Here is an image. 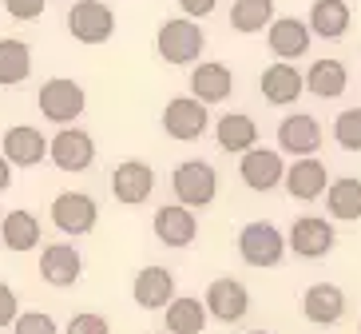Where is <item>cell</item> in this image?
<instances>
[{
	"label": "cell",
	"instance_id": "5bb4252c",
	"mask_svg": "<svg viewBox=\"0 0 361 334\" xmlns=\"http://www.w3.org/2000/svg\"><path fill=\"white\" fill-rule=\"evenodd\" d=\"M151 227H155V239L163 247H191L195 235H199V219L183 203H163L151 219Z\"/></svg>",
	"mask_w": 361,
	"mask_h": 334
},
{
	"label": "cell",
	"instance_id": "2e32d148",
	"mask_svg": "<svg viewBox=\"0 0 361 334\" xmlns=\"http://www.w3.org/2000/svg\"><path fill=\"white\" fill-rule=\"evenodd\" d=\"M310 28L306 20H298V16H274V20L266 24V44H270V52L278 60H298V56L310 52Z\"/></svg>",
	"mask_w": 361,
	"mask_h": 334
},
{
	"label": "cell",
	"instance_id": "ba28073f",
	"mask_svg": "<svg viewBox=\"0 0 361 334\" xmlns=\"http://www.w3.org/2000/svg\"><path fill=\"white\" fill-rule=\"evenodd\" d=\"M99 219V207L87 191H60L52 199V223L64 231V235H87Z\"/></svg>",
	"mask_w": 361,
	"mask_h": 334
},
{
	"label": "cell",
	"instance_id": "7c38bea8",
	"mask_svg": "<svg viewBox=\"0 0 361 334\" xmlns=\"http://www.w3.org/2000/svg\"><path fill=\"white\" fill-rule=\"evenodd\" d=\"M202 306H207V314L211 318H219V323H243L246 311H250V294H246V287L238 279H214L211 287H207V299H202Z\"/></svg>",
	"mask_w": 361,
	"mask_h": 334
},
{
	"label": "cell",
	"instance_id": "603a6c76",
	"mask_svg": "<svg viewBox=\"0 0 361 334\" xmlns=\"http://www.w3.org/2000/svg\"><path fill=\"white\" fill-rule=\"evenodd\" d=\"M302 84H306V92H314L318 100H338L341 92L350 88V72H345L341 60L326 56V60H314V64H310V72L302 76Z\"/></svg>",
	"mask_w": 361,
	"mask_h": 334
},
{
	"label": "cell",
	"instance_id": "e0dca14e",
	"mask_svg": "<svg viewBox=\"0 0 361 334\" xmlns=\"http://www.w3.org/2000/svg\"><path fill=\"white\" fill-rule=\"evenodd\" d=\"M278 148L290 155H314L322 148V124L306 112H294L278 124Z\"/></svg>",
	"mask_w": 361,
	"mask_h": 334
},
{
	"label": "cell",
	"instance_id": "4fadbf2b",
	"mask_svg": "<svg viewBox=\"0 0 361 334\" xmlns=\"http://www.w3.org/2000/svg\"><path fill=\"white\" fill-rule=\"evenodd\" d=\"M326 184H329V175L318 155H298L294 167H286V175H282V187L298 203H314L318 195H326Z\"/></svg>",
	"mask_w": 361,
	"mask_h": 334
},
{
	"label": "cell",
	"instance_id": "5b68a950",
	"mask_svg": "<svg viewBox=\"0 0 361 334\" xmlns=\"http://www.w3.org/2000/svg\"><path fill=\"white\" fill-rule=\"evenodd\" d=\"M84 108H87V96L75 80L56 76V80H48V84L40 88V116L60 124V128H68L75 116H84Z\"/></svg>",
	"mask_w": 361,
	"mask_h": 334
},
{
	"label": "cell",
	"instance_id": "ffe728a7",
	"mask_svg": "<svg viewBox=\"0 0 361 334\" xmlns=\"http://www.w3.org/2000/svg\"><path fill=\"white\" fill-rule=\"evenodd\" d=\"M262 100L266 104H274V108H286V104H294L302 92H306V84H302V72H298L290 60H278V64H270L262 72Z\"/></svg>",
	"mask_w": 361,
	"mask_h": 334
},
{
	"label": "cell",
	"instance_id": "d6a6232c",
	"mask_svg": "<svg viewBox=\"0 0 361 334\" xmlns=\"http://www.w3.org/2000/svg\"><path fill=\"white\" fill-rule=\"evenodd\" d=\"M68 334H111V326H107L104 314L84 311V314H75L72 323H68Z\"/></svg>",
	"mask_w": 361,
	"mask_h": 334
},
{
	"label": "cell",
	"instance_id": "f1b7e54d",
	"mask_svg": "<svg viewBox=\"0 0 361 334\" xmlns=\"http://www.w3.org/2000/svg\"><path fill=\"white\" fill-rule=\"evenodd\" d=\"M163 323H167L171 334H202V326H207V306H202L199 299H191V294L171 299Z\"/></svg>",
	"mask_w": 361,
	"mask_h": 334
},
{
	"label": "cell",
	"instance_id": "9a60e30c",
	"mask_svg": "<svg viewBox=\"0 0 361 334\" xmlns=\"http://www.w3.org/2000/svg\"><path fill=\"white\" fill-rule=\"evenodd\" d=\"M0 155L12 163V167H36V163L48 160V140L40 136V128L32 124H16L0 136Z\"/></svg>",
	"mask_w": 361,
	"mask_h": 334
},
{
	"label": "cell",
	"instance_id": "836d02e7",
	"mask_svg": "<svg viewBox=\"0 0 361 334\" xmlns=\"http://www.w3.org/2000/svg\"><path fill=\"white\" fill-rule=\"evenodd\" d=\"M12 20H40V12L48 8V0H4Z\"/></svg>",
	"mask_w": 361,
	"mask_h": 334
},
{
	"label": "cell",
	"instance_id": "74e56055",
	"mask_svg": "<svg viewBox=\"0 0 361 334\" xmlns=\"http://www.w3.org/2000/svg\"><path fill=\"white\" fill-rule=\"evenodd\" d=\"M250 334H270V330H250Z\"/></svg>",
	"mask_w": 361,
	"mask_h": 334
},
{
	"label": "cell",
	"instance_id": "6da1fadb",
	"mask_svg": "<svg viewBox=\"0 0 361 334\" xmlns=\"http://www.w3.org/2000/svg\"><path fill=\"white\" fill-rule=\"evenodd\" d=\"M207 48V36L195 20H163L159 32H155V52L167 60V64H195Z\"/></svg>",
	"mask_w": 361,
	"mask_h": 334
},
{
	"label": "cell",
	"instance_id": "8d00e7d4",
	"mask_svg": "<svg viewBox=\"0 0 361 334\" xmlns=\"http://www.w3.org/2000/svg\"><path fill=\"white\" fill-rule=\"evenodd\" d=\"M8 184H12V163L0 155V191H8Z\"/></svg>",
	"mask_w": 361,
	"mask_h": 334
},
{
	"label": "cell",
	"instance_id": "9c48e42d",
	"mask_svg": "<svg viewBox=\"0 0 361 334\" xmlns=\"http://www.w3.org/2000/svg\"><path fill=\"white\" fill-rule=\"evenodd\" d=\"M334 243H338L334 227H329L326 219H318V215L294 219V227H290V235H286V251H294V255H302V259H322V255L334 251Z\"/></svg>",
	"mask_w": 361,
	"mask_h": 334
},
{
	"label": "cell",
	"instance_id": "44dd1931",
	"mask_svg": "<svg viewBox=\"0 0 361 334\" xmlns=\"http://www.w3.org/2000/svg\"><path fill=\"white\" fill-rule=\"evenodd\" d=\"M80 270H84V259H80V251L72 243H48L40 255V275L44 282H52V287H72L80 282Z\"/></svg>",
	"mask_w": 361,
	"mask_h": 334
},
{
	"label": "cell",
	"instance_id": "8992f818",
	"mask_svg": "<svg viewBox=\"0 0 361 334\" xmlns=\"http://www.w3.org/2000/svg\"><path fill=\"white\" fill-rule=\"evenodd\" d=\"M211 128V116H207V104H199L195 96H175L167 100L163 108V131L171 140L179 143H191V140H202Z\"/></svg>",
	"mask_w": 361,
	"mask_h": 334
},
{
	"label": "cell",
	"instance_id": "484cf974",
	"mask_svg": "<svg viewBox=\"0 0 361 334\" xmlns=\"http://www.w3.org/2000/svg\"><path fill=\"white\" fill-rule=\"evenodd\" d=\"M32 76V48L16 36H4L0 40V84L16 88Z\"/></svg>",
	"mask_w": 361,
	"mask_h": 334
},
{
	"label": "cell",
	"instance_id": "83f0119b",
	"mask_svg": "<svg viewBox=\"0 0 361 334\" xmlns=\"http://www.w3.org/2000/svg\"><path fill=\"white\" fill-rule=\"evenodd\" d=\"M0 239L8 251H32L40 247V219L32 211H8V219L0 223Z\"/></svg>",
	"mask_w": 361,
	"mask_h": 334
},
{
	"label": "cell",
	"instance_id": "277c9868",
	"mask_svg": "<svg viewBox=\"0 0 361 334\" xmlns=\"http://www.w3.org/2000/svg\"><path fill=\"white\" fill-rule=\"evenodd\" d=\"M64 20L72 40L80 44H107L111 32H116V12L107 8L104 0H75Z\"/></svg>",
	"mask_w": 361,
	"mask_h": 334
},
{
	"label": "cell",
	"instance_id": "cb8c5ba5",
	"mask_svg": "<svg viewBox=\"0 0 361 334\" xmlns=\"http://www.w3.org/2000/svg\"><path fill=\"white\" fill-rule=\"evenodd\" d=\"M139 306H147V311H159L175 299V275L167 267H143L135 275V287H131Z\"/></svg>",
	"mask_w": 361,
	"mask_h": 334
},
{
	"label": "cell",
	"instance_id": "30bf717a",
	"mask_svg": "<svg viewBox=\"0 0 361 334\" xmlns=\"http://www.w3.org/2000/svg\"><path fill=\"white\" fill-rule=\"evenodd\" d=\"M151 191H155V172H151V163H143V160H123L116 172H111V195H116L123 207L147 203Z\"/></svg>",
	"mask_w": 361,
	"mask_h": 334
},
{
	"label": "cell",
	"instance_id": "d6986e66",
	"mask_svg": "<svg viewBox=\"0 0 361 334\" xmlns=\"http://www.w3.org/2000/svg\"><path fill=\"white\" fill-rule=\"evenodd\" d=\"M231 92H234V72L226 64H219V60H202V64H195L191 96L199 100V104H223Z\"/></svg>",
	"mask_w": 361,
	"mask_h": 334
},
{
	"label": "cell",
	"instance_id": "f546056e",
	"mask_svg": "<svg viewBox=\"0 0 361 334\" xmlns=\"http://www.w3.org/2000/svg\"><path fill=\"white\" fill-rule=\"evenodd\" d=\"M274 20V0H234L231 4V28L234 32H262Z\"/></svg>",
	"mask_w": 361,
	"mask_h": 334
},
{
	"label": "cell",
	"instance_id": "e575fe53",
	"mask_svg": "<svg viewBox=\"0 0 361 334\" xmlns=\"http://www.w3.org/2000/svg\"><path fill=\"white\" fill-rule=\"evenodd\" d=\"M20 314V302H16V291L8 282H0V326H8L12 318Z\"/></svg>",
	"mask_w": 361,
	"mask_h": 334
},
{
	"label": "cell",
	"instance_id": "4dcf8cb0",
	"mask_svg": "<svg viewBox=\"0 0 361 334\" xmlns=\"http://www.w3.org/2000/svg\"><path fill=\"white\" fill-rule=\"evenodd\" d=\"M334 140L345 151H361V108H345L334 119Z\"/></svg>",
	"mask_w": 361,
	"mask_h": 334
},
{
	"label": "cell",
	"instance_id": "7402d4cb",
	"mask_svg": "<svg viewBox=\"0 0 361 334\" xmlns=\"http://www.w3.org/2000/svg\"><path fill=\"white\" fill-rule=\"evenodd\" d=\"M350 20H353V12L345 0H314L306 28H310V36H322V40H341L350 32Z\"/></svg>",
	"mask_w": 361,
	"mask_h": 334
},
{
	"label": "cell",
	"instance_id": "d590c367",
	"mask_svg": "<svg viewBox=\"0 0 361 334\" xmlns=\"http://www.w3.org/2000/svg\"><path fill=\"white\" fill-rule=\"evenodd\" d=\"M179 8L191 16V20H202V16H211L219 8V0H179Z\"/></svg>",
	"mask_w": 361,
	"mask_h": 334
},
{
	"label": "cell",
	"instance_id": "8fae6325",
	"mask_svg": "<svg viewBox=\"0 0 361 334\" xmlns=\"http://www.w3.org/2000/svg\"><path fill=\"white\" fill-rule=\"evenodd\" d=\"M238 175H243V184L250 191H274L282 184V175H286V163L278 155L274 148H250L243 151V163H238Z\"/></svg>",
	"mask_w": 361,
	"mask_h": 334
},
{
	"label": "cell",
	"instance_id": "7a4b0ae2",
	"mask_svg": "<svg viewBox=\"0 0 361 334\" xmlns=\"http://www.w3.org/2000/svg\"><path fill=\"white\" fill-rule=\"evenodd\" d=\"M171 187H175V199H179L183 207L199 211V207L214 203V195H219V175H214V167L207 160H187V163L175 167Z\"/></svg>",
	"mask_w": 361,
	"mask_h": 334
},
{
	"label": "cell",
	"instance_id": "4316f807",
	"mask_svg": "<svg viewBox=\"0 0 361 334\" xmlns=\"http://www.w3.org/2000/svg\"><path fill=\"white\" fill-rule=\"evenodd\" d=\"M326 203H329V215L334 219H341V223H357L361 219V179L345 175V179L326 184Z\"/></svg>",
	"mask_w": 361,
	"mask_h": 334
},
{
	"label": "cell",
	"instance_id": "3957f363",
	"mask_svg": "<svg viewBox=\"0 0 361 334\" xmlns=\"http://www.w3.org/2000/svg\"><path fill=\"white\" fill-rule=\"evenodd\" d=\"M238 255H243L250 267H278V263L286 259V235L278 231L274 223H246L238 231Z\"/></svg>",
	"mask_w": 361,
	"mask_h": 334
},
{
	"label": "cell",
	"instance_id": "52a82bcc",
	"mask_svg": "<svg viewBox=\"0 0 361 334\" xmlns=\"http://www.w3.org/2000/svg\"><path fill=\"white\" fill-rule=\"evenodd\" d=\"M48 160L60 167V172H87L92 163H96V140L80 128H60L48 140Z\"/></svg>",
	"mask_w": 361,
	"mask_h": 334
},
{
	"label": "cell",
	"instance_id": "d4e9b609",
	"mask_svg": "<svg viewBox=\"0 0 361 334\" xmlns=\"http://www.w3.org/2000/svg\"><path fill=\"white\" fill-rule=\"evenodd\" d=\"M214 140L223 151H250L258 143V124L246 112H231V116H219L214 124Z\"/></svg>",
	"mask_w": 361,
	"mask_h": 334
},
{
	"label": "cell",
	"instance_id": "1f68e13d",
	"mask_svg": "<svg viewBox=\"0 0 361 334\" xmlns=\"http://www.w3.org/2000/svg\"><path fill=\"white\" fill-rule=\"evenodd\" d=\"M12 330L16 334H60L56 330V318L52 314H44V311H24L12 318Z\"/></svg>",
	"mask_w": 361,
	"mask_h": 334
},
{
	"label": "cell",
	"instance_id": "ac0fdd59",
	"mask_svg": "<svg viewBox=\"0 0 361 334\" xmlns=\"http://www.w3.org/2000/svg\"><path fill=\"white\" fill-rule=\"evenodd\" d=\"M302 311L314 326H334L345 318V291L334 287V282H314L306 294H302Z\"/></svg>",
	"mask_w": 361,
	"mask_h": 334
}]
</instances>
